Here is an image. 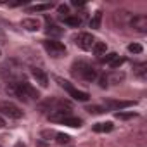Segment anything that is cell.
Returning a JSON list of instances; mask_svg holds the SVG:
<instances>
[{
  "mask_svg": "<svg viewBox=\"0 0 147 147\" xmlns=\"http://www.w3.org/2000/svg\"><path fill=\"white\" fill-rule=\"evenodd\" d=\"M123 62H125V59L118 55V57H116V59H114V61L111 62V67H113V69H118V67H119V66H121Z\"/></svg>",
  "mask_w": 147,
  "mask_h": 147,
  "instance_id": "d4e9b609",
  "label": "cell"
},
{
  "mask_svg": "<svg viewBox=\"0 0 147 147\" xmlns=\"http://www.w3.org/2000/svg\"><path fill=\"white\" fill-rule=\"evenodd\" d=\"M87 111H88L90 114H102L106 109H104L102 106H88V107H87Z\"/></svg>",
  "mask_w": 147,
  "mask_h": 147,
  "instance_id": "603a6c76",
  "label": "cell"
},
{
  "mask_svg": "<svg viewBox=\"0 0 147 147\" xmlns=\"http://www.w3.org/2000/svg\"><path fill=\"white\" fill-rule=\"evenodd\" d=\"M43 49L47 50V54L50 57H62L66 54V47L61 42L55 40H43Z\"/></svg>",
  "mask_w": 147,
  "mask_h": 147,
  "instance_id": "277c9868",
  "label": "cell"
},
{
  "mask_svg": "<svg viewBox=\"0 0 147 147\" xmlns=\"http://www.w3.org/2000/svg\"><path fill=\"white\" fill-rule=\"evenodd\" d=\"M135 104H137L135 100H106V106L114 111H121L125 107H133Z\"/></svg>",
  "mask_w": 147,
  "mask_h": 147,
  "instance_id": "30bf717a",
  "label": "cell"
},
{
  "mask_svg": "<svg viewBox=\"0 0 147 147\" xmlns=\"http://www.w3.org/2000/svg\"><path fill=\"white\" fill-rule=\"evenodd\" d=\"M57 133L54 131V130H43L42 131V137H55Z\"/></svg>",
  "mask_w": 147,
  "mask_h": 147,
  "instance_id": "f1b7e54d",
  "label": "cell"
},
{
  "mask_svg": "<svg viewBox=\"0 0 147 147\" xmlns=\"http://www.w3.org/2000/svg\"><path fill=\"white\" fill-rule=\"evenodd\" d=\"M57 12H59V14H62V18H66V16H67V12H69V7L62 4V5H59V7H57Z\"/></svg>",
  "mask_w": 147,
  "mask_h": 147,
  "instance_id": "484cf974",
  "label": "cell"
},
{
  "mask_svg": "<svg viewBox=\"0 0 147 147\" xmlns=\"http://www.w3.org/2000/svg\"><path fill=\"white\" fill-rule=\"evenodd\" d=\"M67 116H71V107H61V109H55V111L49 113V119L55 121V123H61Z\"/></svg>",
  "mask_w": 147,
  "mask_h": 147,
  "instance_id": "ba28073f",
  "label": "cell"
},
{
  "mask_svg": "<svg viewBox=\"0 0 147 147\" xmlns=\"http://www.w3.org/2000/svg\"><path fill=\"white\" fill-rule=\"evenodd\" d=\"M55 82L73 97V99H76V100H80V102H87L88 99H90V95L87 94V92H83V90H78V88H75L69 82H66V80H62V78H55Z\"/></svg>",
  "mask_w": 147,
  "mask_h": 147,
  "instance_id": "3957f363",
  "label": "cell"
},
{
  "mask_svg": "<svg viewBox=\"0 0 147 147\" xmlns=\"http://www.w3.org/2000/svg\"><path fill=\"white\" fill-rule=\"evenodd\" d=\"M73 40H75V43L83 50H90L94 47V43H95V38L90 33H78V35L73 36Z\"/></svg>",
  "mask_w": 147,
  "mask_h": 147,
  "instance_id": "8992f818",
  "label": "cell"
},
{
  "mask_svg": "<svg viewBox=\"0 0 147 147\" xmlns=\"http://www.w3.org/2000/svg\"><path fill=\"white\" fill-rule=\"evenodd\" d=\"M4 126H5V119L0 116V128H4Z\"/></svg>",
  "mask_w": 147,
  "mask_h": 147,
  "instance_id": "4dcf8cb0",
  "label": "cell"
},
{
  "mask_svg": "<svg viewBox=\"0 0 147 147\" xmlns=\"http://www.w3.org/2000/svg\"><path fill=\"white\" fill-rule=\"evenodd\" d=\"M45 33H47L49 36H55V38H57V36H61V35L64 33V30H62V28H59V26H57V24H54V23H49V24H47V28H45Z\"/></svg>",
  "mask_w": 147,
  "mask_h": 147,
  "instance_id": "4fadbf2b",
  "label": "cell"
},
{
  "mask_svg": "<svg viewBox=\"0 0 147 147\" xmlns=\"http://www.w3.org/2000/svg\"><path fill=\"white\" fill-rule=\"evenodd\" d=\"M137 116V113H133V111H130V113H116V118L118 119H131V118H135Z\"/></svg>",
  "mask_w": 147,
  "mask_h": 147,
  "instance_id": "7402d4cb",
  "label": "cell"
},
{
  "mask_svg": "<svg viewBox=\"0 0 147 147\" xmlns=\"http://www.w3.org/2000/svg\"><path fill=\"white\" fill-rule=\"evenodd\" d=\"M137 67H138V69H137V73H138V75H140V76L144 78V75H145V67H147V64H138Z\"/></svg>",
  "mask_w": 147,
  "mask_h": 147,
  "instance_id": "83f0119b",
  "label": "cell"
},
{
  "mask_svg": "<svg viewBox=\"0 0 147 147\" xmlns=\"http://www.w3.org/2000/svg\"><path fill=\"white\" fill-rule=\"evenodd\" d=\"M92 50L95 52V55H104L106 50H107V45H106V42H95Z\"/></svg>",
  "mask_w": 147,
  "mask_h": 147,
  "instance_id": "e0dca14e",
  "label": "cell"
},
{
  "mask_svg": "<svg viewBox=\"0 0 147 147\" xmlns=\"http://www.w3.org/2000/svg\"><path fill=\"white\" fill-rule=\"evenodd\" d=\"M114 126H113V123L111 121H106V123H95L94 126H92V130L95 131V133H107V131H111Z\"/></svg>",
  "mask_w": 147,
  "mask_h": 147,
  "instance_id": "7c38bea8",
  "label": "cell"
},
{
  "mask_svg": "<svg viewBox=\"0 0 147 147\" xmlns=\"http://www.w3.org/2000/svg\"><path fill=\"white\" fill-rule=\"evenodd\" d=\"M100 23H102V11H97L90 19V28L97 30V28H100Z\"/></svg>",
  "mask_w": 147,
  "mask_h": 147,
  "instance_id": "2e32d148",
  "label": "cell"
},
{
  "mask_svg": "<svg viewBox=\"0 0 147 147\" xmlns=\"http://www.w3.org/2000/svg\"><path fill=\"white\" fill-rule=\"evenodd\" d=\"M73 75L83 78L85 82H95V80H97V71H95L90 64H87V62H83V61L73 64Z\"/></svg>",
  "mask_w": 147,
  "mask_h": 147,
  "instance_id": "7a4b0ae2",
  "label": "cell"
},
{
  "mask_svg": "<svg viewBox=\"0 0 147 147\" xmlns=\"http://www.w3.org/2000/svg\"><path fill=\"white\" fill-rule=\"evenodd\" d=\"M21 26L28 31H36V30H40V21L35 19V18H26V19L21 21Z\"/></svg>",
  "mask_w": 147,
  "mask_h": 147,
  "instance_id": "8fae6325",
  "label": "cell"
},
{
  "mask_svg": "<svg viewBox=\"0 0 147 147\" xmlns=\"http://www.w3.org/2000/svg\"><path fill=\"white\" fill-rule=\"evenodd\" d=\"M128 26L133 28V30L138 31V33H147V16H144V14H137V16H133V18L130 19Z\"/></svg>",
  "mask_w": 147,
  "mask_h": 147,
  "instance_id": "52a82bcc",
  "label": "cell"
},
{
  "mask_svg": "<svg viewBox=\"0 0 147 147\" xmlns=\"http://www.w3.org/2000/svg\"><path fill=\"white\" fill-rule=\"evenodd\" d=\"M0 113L5 114V116H9V118H12V119H21V118L24 116L23 111H21L14 102H9V100L0 102Z\"/></svg>",
  "mask_w": 147,
  "mask_h": 147,
  "instance_id": "5b68a950",
  "label": "cell"
},
{
  "mask_svg": "<svg viewBox=\"0 0 147 147\" xmlns=\"http://www.w3.org/2000/svg\"><path fill=\"white\" fill-rule=\"evenodd\" d=\"M125 80V73H113V75H109L107 76V82H111V83H119V82H123Z\"/></svg>",
  "mask_w": 147,
  "mask_h": 147,
  "instance_id": "d6986e66",
  "label": "cell"
},
{
  "mask_svg": "<svg viewBox=\"0 0 147 147\" xmlns=\"http://www.w3.org/2000/svg\"><path fill=\"white\" fill-rule=\"evenodd\" d=\"M31 76L35 78V82L40 85V87H47L49 85V76H47V73L43 71V69H40V67H33L31 69Z\"/></svg>",
  "mask_w": 147,
  "mask_h": 147,
  "instance_id": "9c48e42d",
  "label": "cell"
},
{
  "mask_svg": "<svg viewBox=\"0 0 147 147\" xmlns=\"http://www.w3.org/2000/svg\"><path fill=\"white\" fill-rule=\"evenodd\" d=\"M55 137H57V138H55V142H57V144H67V142L71 140V137H69V135H66V133H57Z\"/></svg>",
  "mask_w": 147,
  "mask_h": 147,
  "instance_id": "cb8c5ba5",
  "label": "cell"
},
{
  "mask_svg": "<svg viewBox=\"0 0 147 147\" xmlns=\"http://www.w3.org/2000/svg\"><path fill=\"white\" fill-rule=\"evenodd\" d=\"M14 147H26V145H24L23 142H16V145H14Z\"/></svg>",
  "mask_w": 147,
  "mask_h": 147,
  "instance_id": "1f68e13d",
  "label": "cell"
},
{
  "mask_svg": "<svg viewBox=\"0 0 147 147\" xmlns=\"http://www.w3.org/2000/svg\"><path fill=\"white\" fill-rule=\"evenodd\" d=\"M52 7V4H36V5H31L28 9V12H43V11H49Z\"/></svg>",
  "mask_w": 147,
  "mask_h": 147,
  "instance_id": "ac0fdd59",
  "label": "cell"
},
{
  "mask_svg": "<svg viewBox=\"0 0 147 147\" xmlns=\"http://www.w3.org/2000/svg\"><path fill=\"white\" fill-rule=\"evenodd\" d=\"M71 5H83V2H82V0H73V2H71Z\"/></svg>",
  "mask_w": 147,
  "mask_h": 147,
  "instance_id": "f546056e",
  "label": "cell"
},
{
  "mask_svg": "<svg viewBox=\"0 0 147 147\" xmlns=\"http://www.w3.org/2000/svg\"><path fill=\"white\" fill-rule=\"evenodd\" d=\"M61 123H62V125H67V126H73V128H80L83 121H82L80 118H75V116H67V118H64Z\"/></svg>",
  "mask_w": 147,
  "mask_h": 147,
  "instance_id": "9a60e30c",
  "label": "cell"
},
{
  "mask_svg": "<svg viewBox=\"0 0 147 147\" xmlns=\"http://www.w3.org/2000/svg\"><path fill=\"white\" fill-rule=\"evenodd\" d=\"M99 85H100V88H106V87L109 85V82H107V76H106V75L99 78Z\"/></svg>",
  "mask_w": 147,
  "mask_h": 147,
  "instance_id": "4316f807",
  "label": "cell"
},
{
  "mask_svg": "<svg viewBox=\"0 0 147 147\" xmlns=\"http://www.w3.org/2000/svg\"><path fill=\"white\" fill-rule=\"evenodd\" d=\"M12 94L16 95V97H19L21 100H36L38 97H40V94H38V90L33 87V85H30V83H26V82H21V83H14L12 85Z\"/></svg>",
  "mask_w": 147,
  "mask_h": 147,
  "instance_id": "6da1fadb",
  "label": "cell"
},
{
  "mask_svg": "<svg viewBox=\"0 0 147 147\" xmlns=\"http://www.w3.org/2000/svg\"><path fill=\"white\" fill-rule=\"evenodd\" d=\"M128 52H131V54H142L144 52V47L140 43H130L128 45Z\"/></svg>",
  "mask_w": 147,
  "mask_h": 147,
  "instance_id": "44dd1931",
  "label": "cell"
},
{
  "mask_svg": "<svg viewBox=\"0 0 147 147\" xmlns=\"http://www.w3.org/2000/svg\"><path fill=\"white\" fill-rule=\"evenodd\" d=\"M116 57H118V54H116V52H109V54L100 55V62H104V64H106V62H109V64H111Z\"/></svg>",
  "mask_w": 147,
  "mask_h": 147,
  "instance_id": "ffe728a7",
  "label": "cell"
},
{
  "mask_svg": "<svg viewBox=\"0 0 147 147\" xmlns=\"http://www.w3.org/2000/svg\"><path fill=\"white\" fill-rule=\"evenodd\" d=\"M0 147H2V145H0Z\"/></svg>",
  "mask_w": 147,
  "mask_h": 147,
  "instance_id": "d6a6232c",
  "label": "cell"
},
{
  "mask_svg": "<svg viewBox=\"0 0 147 147\" xmlns=\"http://www.w3.org/2000/svg\"><path fill=\"white\" fill-rule=\"evenodd\" d=\"M61 19L66 26H71V28H78L82 24V18H78V16H66V18H61Z\"/></svg>",
  "mask_w": 147,
  "mask_h": 147,
  "instance_id": "5bb4252c",
  "label": "cell"
}]
</instances>
